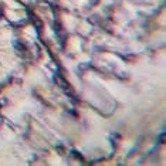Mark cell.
<instances>
[{
	"label": "cell",
	"mask_w": 166,
	"mask_h": 166,
	"mask_svg": "<svg viewBox=\"0 0 166 166\" xmlns=\"http://www.w3.org/2000/svg\"><path fill=\"white\" fill-rule=\"evenodd\" d=\"M0 123H2V116H0Z\"/></svg>",
	"instance_id": "1"
}]
</instances>
